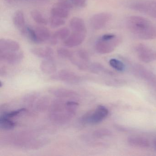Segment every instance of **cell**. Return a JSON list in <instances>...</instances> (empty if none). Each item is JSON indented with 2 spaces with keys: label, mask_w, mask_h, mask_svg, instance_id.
I'll list each match as a JSON object with an SVG mask.
<instances>
[{
  "label": "cell",
  "mask_w": 156,
  "mask_h": 156,
  "mask_svg": "<svg viewBox=\"0 0 156 156\" xmlns=\"http://www.w3.org/2000/svg\"><path fill=\"white\" fill-rule=\"evenodd\" d=\"M126 25L130 31L136 36L152 26L151 22L147 19L137 16L129 17Z\"/></svg>",
  "instance_id": "6da1fadb"
},
{
  "label": "cell",
  "mask_w": 156,
  "mask_h": 156,
  "mask_svg": "<svg viewBox=\"0 0 156 156\" xmlns=\"http://www.w3.org/2000/svg\"><path fill=\"white\" fill-rule=\"evenodd\" d=\"M108 110L103 105H99L94 111L87 112L81 118V121L85 124H98L102 122L108 115Z\"/></svg>",
  "instance_id": "7a4b0ae2"
},
{
  "label": "cell",
  "mask_w": 156,
  "mask_h": 156,
  "mask_svg": "<svg viewBox=\"0 0 156 156\" xmlns=\"http://www.w3.org/2000/svg\"><path fill=\"white\" fill-rule=\"evenodd\" d=\"M121 41L120 38L116 36L109 41H104L100 39L96 43V50L101 54L110 53L119 45Z\"/></svg>",
  "instance_id": "3957f363"
},
{
  "label": "cell",
  "mask_w": 156,
  "mask_h": 156,
  "mask_svg": "<svg viewBox=\"0 0 156 156\" xmlns=\"http://www.w3.org/2000/svg\"><path fill=\"white\" fill-rule=\"evenodd\" d=\"M136 51L140 60L143 62L149 63L156 60V51L146 45L139 44L136 48Z\"/></svg>",
  "instance_id": "277c9868"
},
{
  "label": "cell",
  "mask_w": 156,
  "mask_h": 156,
  "mask_svg": "<svg viewBox=\"0 0 156 156\" xmlns=\"http://www.w3.org/2000/svg\"><path fill=\"white\" fill-rule=\"evenodd\" d=\"M111 19V15L107 12L95 14L90 20L92 28L95 30H100L107 25Z\"/></svg>",
  "instance_id": "5b68a950"
},
{
  "label": "cell",
  "mask_w": 156,
  "mask_h": 156,
  "mask_svg": "<svg viewBox=\"0 0 156 156\" xmlns=\"http://www.w3.org/2000/svg\"><path fill=\"white\" fill-rule=\"evenodd\" d=\"M73 116L67 111L66 105L65 107L60 111L50 112V119L54 123L58 125H64L68 123Z\"/></svg>",
  "instance_id": "8992f818"
},
{
  "label": "cell",
  "mask_w": 156,
  "mask_h": 156,
  "mask_svg": "<svg viewBox=\"0 0 156 156\" xmlns=\"http://www.w3.org/2000/svg\"><path fill=\"white\" fill-rule=\"evenodd\" d=\"M24 55L21 51L0 52V60L11 65L18 64L22 62Z\"/></svg>",
  "instance_id": "52a82bcc"
},
{
  "label": "cell",
  "mask_w": 156,
  "mask_h": 156,
  "mask_svg": "<svg viewBox=\"0 0 156 156\" xmlns=\"http://www.w3.org/2000/svg\"><path fill=\"white\" fill-rule=\"evenodd\" d=\"M86 33H79L73 32L69 37L65 40L64 45L68 48H73L80 45L84 41L86 37Z\"/></svg>",
  "instance_id": "ba28073f"
},
{
  "label": "cell",
  "mask_w": 156,
  "mask_h": 156,
  "mask_svg": "<svg viewBox=\"0 0 156 156\" xmlns=\"http://www.w3.org/2000/svg\"><path fill=\"white\" fill-rule=\"evenodd\" d=\"M57 78L67 83L76 84L81 81V77L73 72L67 70H61L57 73Z\"/></svg>",
  "instance_id": "9c48e42d"
},
{
  "label": "cell",
  "mask_w": 156,
  "mask_h": 156,
  "mask_svg": "<svg viewBox=\"0 0 156 156\" xmlns=\"http://www.w3.org/2000/svg\"><path fill=\"white\" fill-rule=\"evenodd\" d=\"M49 92L53 95L59 98L75 99L78 97V94L76 92L65 88H52L49 90Z\"/></svg>",
  "instance_id": "30bf717a"
},
{
  "label": "cell",
  "mask_w": 156,
  "mask_h": 156,
  "mask_svg": "<svg viewBox=\"0 0 156 156\" xmlns=\"http://www.w3.org/2000/svg\"><path fill=\"white\" fill-rule=\"evenodd\" d=\"M20 49V44L15 41L7 39L0 40V52L17 51Z\"/></svg>",
  "instance_id": "8fae6325"
},
{
  "label": "cell",
  "mask_w": 156,
  "mask_h": 156,
  "mask_svg": "<svg viewBox=\"0 0 156 156\" xmlns=\"http://www.w3.org/2000/svg\"><path fill=\"white\" fill-rule=\"evenodd\" d=\"M13 23L16 28L23 34H26L27 27L25 25L24 14L22 11L18 10L14 13L13 17Z\"/></svg>",
  "instance_id": "7c38bea8"
},
{
  "label": "cell",
  "mask_w": 156,
  "mask_h": 156,
  "mask_svg": "<svg viewBox=\"0 0 156 156\" xmlns=\"http://www.w3.org/2000/svg\"><path fill=\"white\" fill-rule=\"evenodd\" d=\"M35 35V44H41L51 39V34L47 28L43 26L36 27L34 29Z\"/></svg>",
  "instance_id": "4fadbf2b"
},
{
  "label": "cell",
  "mask_w": 156,
  "mask_h": 156,
  "mask_svg": "<svg viewBox=\"0 0 156 156\" xmlns=\"http://www.w3.org/2000/svg\"><path fill=\"white\" fill-rule=\"evenodd\" d=\"M31 51L34 55L39 58L44 59H53L54 52L53 50L51 47L33 48Z\"/></svg>",
  "instance_id": "5bb4252c"
},
{
  "label": "cell",
  "mask_w": 156,
  "mask_h": 156,
  "mask_svg": "<svg viewBox=\"0 0 156 156\" xmlns=\"http://www.w3.org/2000/svg\"><path fill=\"white\" fill-rule=\"evenodd\" d=\"M70 26L73 32L87 33V28L84 21L82 19L74 17L70 22Z\"/></svg>",
  "instance_id": "9a60e30c"
},
{
  "label": "cell",
  "mask_w": 156,
  "mask_h": 156,
  "mask_svg": "<svg viewBox=\"0 0 156 156\" xmlns=\"http://www.w3.org/2000/svg\"><path fill=\"white\" fill-rule=\"evenodd\" d=\"M40 68L43 73L48 75L54 73L57 70L56 65L53 59L44 60L41 63Z\"/></svg>",
  "instance_id": "2e32d148"
},
{
  "label": "cell",
  "mask_w": 156,
  "mask_h": 156,
  "mask_svg": "<svg viewBox=\"0 0 156 156\" xmlns=\"http://www.w3.org/2000/svg\"><path fill=\"white\" fill-rule=\"evenodd\" d=\"M127 142L129 145L133 147L141 148L148 147L150 142L146 138L140 136H130L128 138Z\"/></svg>",
  "instance_id": "e0dca14e"
},
{
  "label": "cell",
  "mask_w": 156,
  "mask_h": 156,
  "mask_svg": "<svg viewBox=\"0 0 156 156\" xmlns=\"http://www.w3.org/2000/svg\"><path fill=\"white\" fill-rule=\"evenodd\" d=\"M70 35V31L68 28L65 27L61 28L55 32L53 36L51 37L50 39H51V43L55 44L58 40L65 41Z\"/></svg>",
  "instance_id": "ac0fdd59"
},
{
  "label": "cell",
  "mask_w": 156,
  "mask_h": 156,
  "mask_svg": "<svg viewBox=\"0 0 156 156\" xmlns=\"http://www.w3.org/2000/svg\"><path fill=\"white\" fill-rule=\"evenodd\" d=\"M136 70L137 73L140 75L141 77L148 81H150L151 83H156V77L152 73L149 72L148 70H146L144 67L140 66H137L136 67Z\"/></svg>",
  "instance_id": "d6986e66"
},
{
  "label": "cell",
  "mask_w": 156,
  "mask_h": 156,
  "mask_svg": "<svg viewBox=\"0 0 156 156\" xmlns=\"http://www.w3.org/2000/svg\"><path fill=\"white\" fill-rule=\"evenodd\" d=\"M69 11L64 8L54 5L51 10V12L52 16L64 19L68 18L69 15Z\"/></svg>",
  "instance_id": "ffe728a7"
},
{
  "label": "cell",
  "mask_w": 156,
  "mask_h": 156,
  "mask_svg": "<svg viewBox=\"0 0 156 156\" xmlns=\"http://www.w3.org/2000/svg\"><path fill=\"white\" fill-rule=\"evenodd\" d=\"M137 36L141 40H150L156 39V27L152 26Z\"/></svg>",
  "instance_id": "44dd1931"
},
{
  "label": "cell",
  "mask_w": 156,
  "mask_h": 156,
  "mask_svg": "<svg viewBox=\"0 0 156 156\" xmlns=\"http://www.w3.org/2000/svg\"><path fill=\"white\" fill-rule=\"evenodd\" d=\"M16 126V123L10 119L6 118L3 116L0 118V127L5 130H10L13 129Z\"/></svg>",
  "instance_id": "7402d4cb"
},
{
  "label": "cell",
  "mask_w": 156,
  "mask_h": 156,
  "mask_svg": "<svg viewBox=\"0 0 156 156\" xmlns=\"http://www.w3.org/2000/svg\"><path fill=\"white\" fill-rule=\"evenodd\" d=\"M31 15L33 20L38 24L46 25L48 23V21L46 18L38 11H33L31 12Z\"/></svg>",
  "instance_id": "603a6c76"
},
{
  "label": "cell",
  "mask_w": 156,
  "mask_h": 156,
  "mask_svg": "<svg viewBox=\"0 0 156 156\" xmlns=\"http://www.w3.org/2000/svg\"><path fill=\"white\" fill-rule=\"evenodd\" d=\"M112 135V132L108 129L102 128L95 130L93 133V136L97 138H102L108 136Z\"/></svg>",
  "instance_id": "cb8c5ba5"
},
{
  "label": "cell",
  "mask_w": 156,
  "mask_h": 156,
  "mask_svg": "<svg viewBox=\"0 0 156 156\" xmlns=\"http://www.w3.org/2000/svg\"><path fill=\"white\" fill-rule=\"evenodd\" d=\"M66 108L67 111L74 116L79 107V104L76 101H68L66 102Z\"/></svg>",
  "instance_id": "d4e9b609"
},
{
  "label": "cell",
  "mask_w": 156,
  "mask_h": 156,
  "mask_svg": "<svg viewBox=\"0 0 156 156\" xmlns=\"http://www.w3.org/2000/svg\"><path fill=\"white\" fill-rule=\"evenodd\" d=\"M57 54L58 56L64 59H70L73 56L74 54L73 52L66 48H59L57 50Z\"/></svg>",
  "instance_id": "484cf974"
},
{
  "label": "cell",
  "mask_w": 156,
  "mask_h": 156,
  "mask_svg": "<svg viewBox=\"0 0 156 156\" xmlns=\"http://www.w3.org/2000/svg\"><path fill=\"white\" fill-rule=\"evenodd\" d=\"M65 21L63 19L52 16L50 19V23L52 28H58L65 24Z\"/></svg>",
  "instance_id": "4316f807"
},
{
  "label": "cell",
  "mask_w": 156,
  "mask_h": 156,
  "mask_svg": "<svg viewBox=\"0 0 156 156\" xmlns=\"http://www.w3.org/2000/svg\"><path fill=\"white\" fill-rule=\"evenodd\" d=\"M111 67L119 72H123L125 70V66L121 61L116 59H111L109 62Z\"/></svg>",
  "instance_id": "83f0119b"
},
{
  "label": "cell",
  "mask_w": 156,
  "mask_h": 156,
  "mask_svg": "<svg viewBox=\"0 0 156 156\" xmlns=\"http://www.w3.org/2000/svg\"><path fill=\"white\" fill-rule=\"evenodd\" d=\"M27 111L26 108H22L18 110H13V111H10L3 114L2 116L6 118L10 119H11L14 117L17 116L18 115H20L21 113H24Z\"/></svg>",
  "instance_id": "f1b7e54d"
},
{
  "label": "cell",
  "mask_w": 156,
  "mask_h": 156,
  "mask_svg": "<svg viewBox=\"0 0 156 156\" xmlns=\"http://www.w3.org/2000/svg\"><path fill=\"white\" fill-rule=\"evenodd\" d=\"M90 69L92 73H99L105 70V68H104L103 66L98 63H94L91 65Z\"/></svg>",
  "instance_id": "f546056e"
},
{
  "label": "cell",
  "mask_w": 156,
  "mask_h": 156,
  "mask_svg": "<svg viewBox=\"0 0 156 156\" xmlns=\"http://www.w3.org/2000/svg\"><path fill=\"white\" fill-rule=\"evenodd\" d=\"M54 5L61 7V8H64V9L69 10H70L73 8L72 4L67 1H65V0L60 1L59 2H57L56 4H55Z\"/></svg>",
  "instance_id": "4dcf8cb0"
},
{
  "label": "cell",
  "mask_w": 156,
  "mask_h": 156,
  "mask_svg": "<svg viewBox=\"0 0 156 156\" xmlns=\"http://www.w3.org/2000/svg\"><path fill=\"white\" fill-rule=\"evenodd\" d=\"M73 4L78 8H84L87 4V0H72Z\"/></svg>",
  "instance_id": "1f68e13d"
},
{
  "label": "cell",
  "mask_w": 156,
  "mask_h": 156,
  "mask_svg": "<svg viewBox=\"0 0 156 156\" xmlns=\"http://www.w3.org/2000/svg\"><path fill=\"white\" fill-rule=\"evenodd\" d=\"M116 36L114 34H106L103 35L100 39L104 41H109L114 39Z\"/></svg>",
  "instance_id": "d6a6232c"
},
{
  "label": "cell",
  "mask_w": 156,
  "mask_h": 156,
  "mask_svg": "<svg viewBox=\"0 0 156 156\" xmlns=\"http://www.w3.org/2000/svg\"><path fill=\"white\" fill-rule=\"evenodd\" d=\"M149 15L151 17H153V18H155L156 19V9H152L149 13H148Z\"/></svg>",
  "instance_id": "836d02e7"
},
{
  "label": "cell",
  "mask_w": 156,
  "mask_h": 156,
  "mask_svg": "<svg viewBox=\"0 0 156 156\" xmlns=\"http://www.w3.org/2000/svg\"><path fill=\"white\" fill-rule=\"evenodd\" d=\"M153 144L154 149H155V150L156 151V139H155L153 140Z\"/></svg>",
  "instance_id": "e575fe53"
},
{
  "label": "cell",
  "mask_w": 156,
  "mask_h": 156,
  "mask_svg": "<svg viewBox=\"0 0 156 156\" xmlns=\"http://www.w3.org/2000/svg\"><path fill=\"white\" fill-rule=\"evenodd\" d=\"M0 84H1V86H0V87H2V81H1V82H0Z\"/></svg>",
  "instance_id": "d590c367"
},
{
  "label": "cell",
  "mask_w": 156,
  "mask_h": 156,
  "mask_svg": "<svg viewBox=\"0 0 156 156\" xmlns=\"http://www.w3.org/2000/svg\"><path fill=\"white\" fill-rule=\"evenodd\" d=\"M73 57H72V59H71V60H70V61H71V62H72V58H73ZM87 67H85V68H80V69H85L86 68H87Z\"/></svg>",
  "instance_id": "8d00e7d4"
}]
</instances>
